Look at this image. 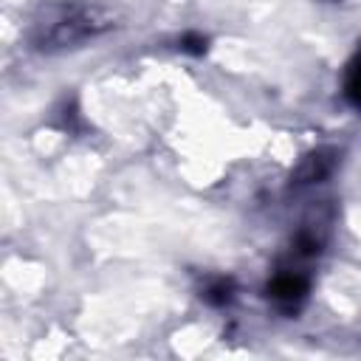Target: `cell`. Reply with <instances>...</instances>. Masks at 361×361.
Segmentation results:
<instances>
[{"label": "cell", "instance_id": "1", "mask_svg": "<svg viewBox=\"0 0 361 361\" xmlns=\"http://www.w3.org/2000/svg\"><path fill=\"white\" fill-rule=\"evenodd\" d=\"M110 17L90 3H51L31 20L28 42L39 54H59L93 42L110 28Z\"/></svg>", "mask_w": 361, "mask_h": 361}, {"label": "cell", "instance_id": "2", "mask_svg": "<svg viewBox=\"0 0 361 361\" xmlns=\"http://www.w3.org/2000/svg\"><path fill=\"white\" fill-rule=\"evenodd\" d=\"M310 285H313V276L305 265L282 259L279 268L265 282L262 293L274 305V310H279L285 316H296L305 307L307 296H310Z\"/></svg>", "mask_w": 361, "mask_h": 361}, {"label": "cell", "instance_id": "3", "mask_svg": "<svg viewBox=\"0 0 361 361\" xmlns=\"http://www.w3.org/2000/svg\"><path fill=\"white\" fill-rule=\"evenodd\" d=\"M336 164H338V152H336V149H327V147L313 149V152L305 155L302 164L293 169V175H290V189H302V186L322 183L324 178L333 175Z\"/></svg>", "mask_w": 361, "mask_h": 361}, {"label": "cell", "instance_id": "4", "mask_svg": "<svg viewBox=\"0 0 361 361\" xmlns=\"http://www.w3.org/2000/svg\"><path fill=\"white\" fill-rule=\"evenodd\" d=\"M341 93H344V99H347L350 107L361 110V51L347 62L344 82H341Z\"/></svg>", "mask_w": 361, "mask_h": 361}, {"label": "cell", "instance_id": "5", "mask_svg": "<svg viewBox=\"0 0 361 361\" xmlns=\"http://www.w3.org/2000/svg\"><path fill=\"white\" fill-rule=\"evenodd\" d=\"M200 296H203L212 307H223V305H228V302L234 299V282L226 279V276H217V279H212V282L203 288Z\"/></svg>", "mask_w": 361, "mask_h": 361}, {"label": "cell", "instance_id": "6", "mask_svg": "<svg viewBox=\"0 0 361 361\" xmlns=\"http://www.w3.org/2000/svg\"><path fill=\"white\" fill-rule=\"evenodd\" d=\"M180 51L195 54V56L206 54V37H203V34H183V37H180Z\"/></svg>", "mask_w": 361, "mask_h": 361}]
</instances>
